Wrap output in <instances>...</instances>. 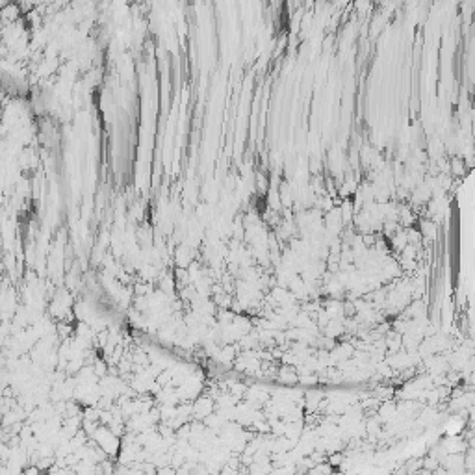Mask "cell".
<instances>
[{
    "instance_id": "cell-1",
    "label": "cell",
    "mask_w": 475,
    "mask_h": 475,
    "mask_svg": "<svg viewBox=\"0 0 475 475\" xmlns=\"http://www.w3.org/2000/svg\"><path fill=\"white\" fill-rule=\"evenodd\" d=\"M93 440H95L98 448L103 449L106 455H110V457L117 455L119 449H121V442H119V438L115 436V434L110 431V429H97V431L93 432Z\"/></svg>"
},
{
    "instance_id": "cell-2",
    "label": "cell",
    "mask_w": 475,
    "mask_h": 475,
    "mask_svg": "<svg viewBox=\"0 0 475 475\" xmlns=\"http://www.w3.org/2000/svg\"><path fill=\"white\" fill-rule=\"evenodd\" d=\"M156 475H177V470L171 468V466H165V468H158Z\"/></svg>"
}]
</instances>
